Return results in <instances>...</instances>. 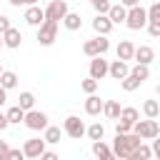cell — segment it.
Segmentation results:
<instances>
[{
  "instance_id": "cell-33",
  "label": "cell",
  "mask_w": 160,
  "mask_h": 160,
  "mask_svg": "<svg viewBox=\"0 0 160 160\" xmlns=\"http://www.w3.org/2000/svg\"><path fill=\"white\" fill-rule=\"evenodd\" d=\"M130 130H132V122H128V120H122V118L115 120V132H130Z\"/></svg>"
},
{
  "instance_id": "cell-6",
  "label": "cell",
  "mask_w": 160,
  "mask_h": 160,
  "mask_svg": "<svg viewBox=\"0 0 160 160\" xmlns=\"http://www.w3.org/2000/svg\"><path fill=\"white\" fill-rule=\"evenodd\" d=\"M22 122H25L30 130H35V132H38V130H45V128L50 125V122H48V115H45L42 110H35V108H32V110H25V120H22Z\"/></svg>"
},
{
  "instance_id": "cell-26",
  "label": "cell",
  "mask_w": 160,
  "mask_h": 160,
  "mask_svg": "<svg viewBox=\"0 0 160 160\" xmlns=\"http://www.w3.org/2000/svg\"><path fill=\"white\" fill-rule=\"evenodd\" d=\"M18 105H20L22 110H32V108H35V95H32L30 90L20 92V98H18Z\"/></svg>"
},
{
  "instance_id": "cell-35",
  "label": "cell",
  "mask_w": 160,
  "mask_h": 160,
  "mask_svg": "<svg viewBox=\"0 0 160 160\" xmlns=\"http://www.w3.org/2000/svg\"><path fill=\"white\" fill-rule=\"evenodd\" d=\"M148 20H160V0H155L148 8Z\"/></svg>"
},
{
  "instance_id": "cell-49",
  "label": "cell",
  "mask_w": 160,
  "mask_h": 160,
  "mask_svg": "<svg viewBox=\"0 0 160 160\" xmlns=\"http://www.w3.org/2000/svg\"><path fill=\"white\" fill-rule=\"evenodd\" d=\"M92 2H98V0H90V5H92Z\"/></svg>"
},
{
  "instance_id": "cell-44",
  "label": "cell",
  "mask_w": 160,
  "mask_h": 160,
  "mask_svg": "<svg viewBox=\"0 0 160 160\" xmlns=\"http://www.w3.org/2000/svg\"><path fill=\"white\" fill-rule=\"evenodd\" d=\"M125 8H132V5H140V0H120Z\"/></svg>"
},
{
  "instance_id": "cell-10",
  "label": "cell",
  "mask_w": 160,
  "mask_h": 160,
  "mask_svg": "<svg viewBox=\"0 0 160 160\" xmlns=\"http://www.w3.org/2000/svg\"><path fill=\"white\" fill-rule=\"evenodd\" d=\"M108 68H110V62H108L102 55H95V58L90 60V78L102 80V78L108 75Z\"/></svg>"
},
{
  "instance_id": "cell-31",
  "label": "cell",
  "mask_w": 160,
  "mask_h": 160,
  "mask_svg": "<svg viewBox=\"0 0 160 160\" xmlns=\"http://www.w3.org/2000/svg\"><path fill=\"white\" fill-rule=\"evenodd\" d=\"M120 118L128 120V122H135V120H140V112H138V108H122L120 110Z\"/></svg>"
},
{
  "instance_id": "cell-39",
  "label": "cell",
  "mask_w": 160,
  "mask_h": 160,
  "mask_svg": "<svg viewBox=\"0 0 160 160\" xmlns=\"http://www.w3.org/2000/svg\"><path fill=\"white\" fill-rule=\"evenodd\" d=\"M8 150H10V145L5 140H0V160H8Z\"/></svg>"
},
{
  "instance_id": "cell-23",
  "label": "cell",
  "mask_w": 160,
  "mask_h": 160,
  "mask_svg": "<svg viewBox=\"0 0 160 160\" xmlns=\"http://www.w3.org/2000/svg\"><path fill=\"white\" fill-rule=\"evenodd\" d=\"M5 118H8V122H10V125H20V122L25 120V110H22L20 105H12V108L5 112Z\"/></svg>"
},
{
  "instance_id": "cell-12",
  "label": "cell",
  "mask_w": 160,
  "mask_h": 160,
  "mask_svg": "<svg viewBox=\"0 0 160 160\" xmlns=\"http://www.w3.org/2000/svg\"><path fill=\"white\" fill-rule=\"evenodd\" d=\"M42 20H45V10H42L40 5H28V10H25V22L32 25V28H38Z\"/></svg>"
},
{
  "instance_id": "cell-28",
  "label": "cell",
  "mask_w": 160,
  "mask_h": 160,
  "mask_svg": "<svg viewBox=\"0 0 160 160\" xmlns=\"http://www.w3.org/2000/svg\"><path fill=\"white\" fill-rule=\"evenodd\" d=\"M42 132H45V135H42V138H45V142H50V145L60 142V135H62V132H60V128H55V125H48Z\"/></svg>"
},
{
  "instance_id": "cell-43",
  "label": "cell",
  "mask_w": 160,
  "mask_h": 160,
  "mask_svg": "<svg viewBox=\"0 0 160 160\" xmlns=\"http://www.w3.org/2000/svg\"><path fill=\"white\" fill-rule=\"evenodd\" d=\"M5 100H8V90L0 85V105H5Z\"/></svg>"
},
{
  "instance_id": "cell-16",
  "label": "cell",
  "mask_w": 160,
  "mask_h": 160,
  "mask_svg": "<svg viewBox=\"0 0 160 160\" xmlns=\"http://www.w3.org/2000/svg\"><path fill=\"white\" fill-rule=\"evenodd\" d=\"M108 18L112 20V25H120V22H125V18H128V8H125L122 2H118V5H110V10H108Z\"/></svg>"
},
{
  "instance_id": "cell-18",
  "label": "cell",
  "mask_w": 160,
  "mask_h": 160,
  "mask_svg": "<svg viewBox=\"0 0 160 160\" xmlns=\"http://www.w3.org/2000/svg\"><path fill=\"white\" fill-rule=\"evenodd\" d=\"M62 25L70 30V32H75V30H80L82 28V18H80V12H65V18H62Z\"/></svg>"
},
{
  "instance_id": "cell-27",
  "label": "cell",
  "mask_w": 160,
  "mask_h": 160,
  "mask_svg": "<svg viewBox=\"0 0 160 160\" xmlns=\"http://www.w3.org/2000/svg\"><path fill=\"white\" fill-rule=\"evenodd\" d=\"M142 112H145V118H158L160 115V102L158 100H145L142 102Z\"/></svg>"
},
{
  "instance_id": "cell-29",
  "label": "cell",
  "mask_w": 160,
  "mask_h": 160,
  "mask_svg": "<svg viewBox=\"0 0 160 160\" xmlns=\"http://www.w3.org/2000/svg\"><path fill=\"white\" fill-rule=\"evenodd\" d=\"M148 158H152V150L148 148V145H138L135 150H132V155H130V160H148Z\"/></svg>"
},
{
  "instance_id": "cell-50",
  "label": "cell",
  "mask_w": 160,
  "mask_h": 160,
  "mask_svg": "<svg viewBox=\"0 0 160 160\" xmlns=\"http://www.w3.org/2000/svg\"><path fill=\"white\" fill-rule=\"evenodd\" d=\"M0 72H2V65H0Z\"/></svg>"
},
{
  "instance_id": "cell-14",
  "label": "cell",
  "mask_w": 160,
  "mask_h": 160,
  "mask_svg": "<svg viewBox=\"0 0 160 160\" xmlns=\"http://www.w3.org/2000/svg\"><path fill=\"white\" fill-rule=\"evenodd\" d=\"M2 42H5V48H10V50H18V48H20V42H22V35H20V30L10 25V28L2 32Z\"/></svg>"
},
{
  "instance_id": "cell-48",
  "label": "cell",
  "mask_w": 160,
  "mask_h": 160,
  "mask_svg": "<svg viewBox=\"0 0 160 160\" xmlns=\"http://www.w3.org/2000/svg\"><path fill=\"white\" fill-rule=\"evenodd\" d=\"M155 90H158V95H160V82H158V88H155Z\"/></svg>"
},
{
  "instance_id": "cell-45",
  "label": "cell",
  "mask_w": 160,
  "mask_h": 160,
  "mask_svg": "<svg viewBox=\"0 0 160 160\" xmlns=\"http://www.w3.org/2000/svg\"><path fill=\"white\" fill-rule=\"evenodd\" d=\"M8 2H10V5H12V8H20V5H25V2H22V0H8Z\"/></svg>"
},
{
  "instance_id": "cell-13",
  "label": "cell",
  "mask_w": 160,
  "mask_h": 160,
  "mask_svg": "<svg viewBox=\"0 0 160 160\" xmlns=\"http://www.w3.org/2000/svg\"><path fill=\"white\" fill-rule=\"evenodd\" d=\"M92 30H95L98 35H110V30H112V20H110L105 12H98L95 20H92Z\"/></svg>"
},
{
  "instance_id": "cell-41",
  "label": "cell",
  "mask_w": 160,
  "mask_h": 160,
  "mask_svg": "<svg viewBox=\"0 0 160 160\" xmlns=\"http://www.w3.org/2000/svg\"><path fill=\"white\" fill-rule=\"evenodd\" d=\"M42 160H58V155L52 152V150H42V155H40Z\"/></svg>"
},
{
  "instance_id": "cell-38",
  "label": "cell",
  "mask_w": 160,
  "mask_h": 160,
  "mask_svg": "<svg viewBox=\"0 0 160 160\" xmlns=\"http://www.w3.org/2000/svg\"><path fill=\"white\" fill-rule=\"evenodd\" d=\"M150 150H152V155H155V158H160V135H155V138H152Z\"/></svg>"
},
{
  "instance_id": "cell-2",
  "label": "cell",
  "mask_w": 160,
  "mask_h": 160,
  "mask_svg": "<svg viewBox=\"0 0 160 160\" xmlns=\"http://www.w3.org/2000/svg\"><path fill=\"white\" fill-rule=\"evenodd\" d=\"M55 38H58V20H42L40 25H38V42L42 45V48H48V45H52L55 42Z\"/></svg>"
},
{
  "instance_id": "cell-5",
  "label": "cell",
  "mask_w": 160,
  "mask_h": 160,
  "mask_svg": "<svg viewBox=\"0 0 160 160\" xmlns=\"http://www.w3.org/2000/svg\"><path fill=\"white\" fill-rule=\"evenodd\" d=\"M108 50H110V40H108V35H95L92 40H88V42L82 45V52H85L88 58L105 55Z\"/></svg>"
},
{
  "instance_id": "cell-1",
  "label": "cell",
  "mask_w": 160,
  "mask_h": 160,
  "mask_svg": "<svg viewBox=\"0 0 160 160\" xmlns=\"http://www.w3.org/2000/svg\"><path fill=\"white\" fill-rule=\"evenodd\" d=\"M142 142V138L138 135V132H115V140H112V155L115 158H128L130 160V155H132V150L138 148Z\"/></svg>"
},
{
  "instance_id": "cell-17",
  "label": "cell",
  "mask_w": 160,
  "mask_h": 160,
  "mask_svg": "<svg viewBox=\"0 0 160 160\" xmlns=\"http://www.w3.org/2000/svg\"><path fill=\"white\" fill-rule=\"evenodd\" d=\"M102 105H105V100H100L95 92H90L88 100H85V112L88 115H100L102 112Z\"/></svg>"
},
{
  "instance_id": "cell-19",
  "label": "cell",
  "mask_w": 160,
  "mask_h": 160,
  "mask_svg": "<svg viewBox=\"0 0 160 160\" xmlns=\"http://www.w3.org/2000/svg\"><path fill=\"white\" fill-rule=\"evenodd\" d=\"M115 52H118L120 60H132V55H135V45H132L130 40H120L118 48H115Z\"/></svg>"
},
{
  "instance_id": "cell-22",
  "label": "cell",
  "mask_w": 160,
  "mask_h": 160,
  "mask_svg": "<svg viewBox=\"0 0 160 160\" xmlns=\"http://www.w3.org/2000/svg\"><path fill=\"white\" fill-rule=\"evenodd\" d=\"M140 85H142V80H140V78H135L132 72H128V75L120 80V88H122L125 92H132V90H138Z\"/></svg>"
},
{
  "instance_id": "cell-30",
  "label": "cell",
  "mask_w": 160,
  "mask_h": 160,
  "mask_svg": "<svg viewBox=\"0 0 160 160\" xmlns=\"http://www.w3.org/2000/svg\"><path fill=\"white\" fill-rule=\"evenodd\" d=\"M130 72H132L135 78H140L142 82H145V80L150 78V68H148V65H142V62H135V65L130 68Z\"/></svg>"
},
{
  "instance_id": "cell-15",
  "label": "cell",
  "mask_w": 160,
  "mask_h": 160,
  "mask_svg": "<svg viewBox=\"0 0 160 160\" xmlns=\"http://www.w3.org/2000/svg\"><path fill=\"white\" fill-rule=\"evenodd\" d=\"M132 60H135V62H142V65H150V62L155 60V50H152L150 45H138Z\"/></svg>"
},
{
  "instance_id": "cell-34",
  "label": "cell",
  "mask_w": 160,
  "mask_h": 160,
  "mask_svg": "<svg viewBox=\"0 0 160 160\" xmlns=\"http://www.w3.org/2000/svg\"><path fill=\"white\" fill-rule=\"evenodd\" d=\"M148 32H150V38H160V20H148Z\"/></svg>"
},
{
  "instance_id": "cell-21",
  "label": "cell",
  "mask_w": 160,
  "mask_h": 160,
  "mask_svg": "<svg viewBox=\"0 0 160 160\" xmlns=\"http://www.w3.org/2000/svg\"><path fill=\"white\" fill-rule=\"evenodd\" d=\"M92 155H95V158H102V160L115 158V155H112V148H108L102 140H92Z\"/></svg>"
},
{
  "instance_id": "cell-24",
  "label": "cell",
  "mask_w": 160,
  "mask_h": 160,
  "mask_svg": "<svg viewBox=\"0 0 160 160\" xmlns=\"http://www.w3.org/2000/svg\"><path fill=\"white\" fill-rule=\"evenodd\" d=\"M0 85H2L5 90L18 88V72H12V70H2V72H0Z\"/></svg>"
},
{
  "instance_id": "cell-25",
  "label": "cell",
  "mask_w": 160,
  "mask_h": 160,
  "mask_svg": "<svg viewBox=\"0 0 160 160\" xmlns=\"http://www.w3.org/2000/svg\"><path fill=\"white\" fill-rule=\"evenodd\" d=\"M85 135H88L90 140H102V138H105V125H102V122H92L90 128H85Z\"/></svg>"
},
{
  "instance_id": "cell-7",
  "label": "cell",
  "mask_w": 160,
  "mask_h": 160,
  "mask_svg": "<svg viewBox=\"0 0 160 160\" xmlns=\"http://www.w3.org/2000/svg\"><path fill=\"white\" fill-rule=\"evenodd\" d=\"M62 130H65L72 140H80V138L85 135V122H82L78 115H68L65 122H62Z\"/></svg>"
},
{
  "instance_id": "cell-3",
  "label": "cell",
  "mask_w": 160,
  "mask_h": 160,
  "mask_svg": "<svg viewBox=\"0 0 160 160\" xmlns=\"http://www.w3.org/2000/svg\"><path fill=\"white\" fill-rule=\"evenodd\" d=\"M132 132H138L142 140H152L155 135H160V122L155 118H148V120H135L132 122Z\"/></svg>"
},
{
  "instance_id": "cell-9",
  "label": "cell",
  "mask_w": 160,
  "mask_h": 160,
  "mask_svg": "<svg viewBox=\"0 0 160 160\" xmlns=\"http://www.w3.org/2000/svg\"><path fill=\"white\" fill-rule=\"evenodd\" d=\"M45 138H30V140H25V145H22V152H25V158H40L42 155V150H45Z\"/></svg>"
},
{
  "instance_id": "cell-20",
  "label": "cell",
  "mask_w": 160,
  "mask_h": 160,
  "mask_svg": "<svg viewBox=\"0 0 160 160\" xmlns=\"http://www.w3.org/2000/svg\"><path fill=\"white\" fill-rule=\"evenodd\" d=\"M120 102L118 100H105V105H102V115L108 118V120H118L120 118Z\"/></svg>"
},
{
  "instance_id": "cell-11",
  "label": "cell",
  "mask_w": 160,
  "mask_h": 160,
  "mask_svg": "<svg viewBox=\"0 0 160 160\" xmlns=\"http://www.w3.org/2000/svg\"><path fill=\"white\" fill-rule=\"evenodd\" d=\"M128 72H130V65H128V60H120V58L112 60L110 68H108V75H110L112 80H122Z\"/></svg>"
},
{
  "instance_id": "cell-8",
  "label": "cell",
  "mask_w": 160,
  "mask_h": 160,
  "mask_svg": "<svg viewBox=\"0 0 160 160\" xmlns=\"http://www.w3.org/2000/svg\"><path fill=\"white\" fill-rule=\"evenodd\" d=\"M68 12V0H50V5L45 8V18L48 20H62Z\"/></svg>"
},
{
  "instance_id": "cell-46",
  "label": "cell",
  "mask_w": 160,
  "mask_h": 160,
  "mask_svg": "<svg viewBox=\"0 0 160 160\" xmlns=\"http://www.w3.org/2000/svg\"><path fill=\"white\" fill-rule=\"evenodd\" d=\"M25 5H38V0H22Z\"/></svg>"
},
{
  "instance_id": "cell-36",
  "label": "cell",
  "mask_w": 160,
  "mask_h": 160,
  "mask_svg": "<svg viewBox=\"0 0 160 160\" xmlns=\"http://www.w3.org/2000/svg\"><path fill=\"white\" fill-rule=\"evenodd\" d=\"M92 8H95L98 12H105V15H108V10H110V2H108V0H98V2H92Z\"/></svg>"
},
{
  "instance_id": "cell-37",
  "label": "cell",
  "mask_w": 160,
  "mask_h": 160,
  "mask_svg": "<svg viewBox=\"0 0 160 160\" xmlns=\"http://www.w3.org/2000/svg\"><path fill=\"white\" fill-rule=\"evenodd\" d=\"M22 158H25L22 150H12V148L8 150V160H22Z\"/></svg>"
},
{
  "instance_id": "cell-51",
  "label": "cell",
  "mask_w": 160,
  "mask_h": 160,
  "mask_svg": "<svg viewBox=\"0 0 160 160\" xmlns=\"http://www.w3.org/2000/svg\"><path fill=\"white\" fill-rule=\"evenodd\" d=\"M158 102H160V100H158Z\"/></svg>"
},
{
  "instance_id": "cell-4",
  "label": "cell",
  "mask_w": 160,
  "mask_h": 160,
  "mask_svg": "<svg viewBox=\"0 0 160 160\" xmlns=\"http://www.w3.org/2000/svg\"><path fill=\"white\" fill-rule=\"evenodd\" d=\"M125 25L130 30H142L148 25V10L142 5H132L128 8V18H125Z\"/></svg>"
},
{
  "instance_id": "cell-40",
  "label": "cell",
  "mask_w": 160,
  "mask_h": 160,
  "mask_svg": "<svg viewBox=\"0 0 160 160\" xmlns=\"http://www.w3.org/2000/svg\"><path fill=\"white\" fill-rule=\"evenodd\" d=\"M8 28H10V18L8 15H0V32H5Z\"/></svg>"
},
{
  "instance_id": "cell-42",
  "label": "cell",
  "mask_w": 160,
  "mask_h": 160,
  "mask_svg": "<svg viewBox=\"0 0 160 160\" xmlns=\"http://www.w3.org/2000/svg\"><path fill=\"white\" fill-rule=\"evenodd\" d=\"M10 122H8V118H5V112H0V130H5Z\"/></svg>"
},
{
  "instance_id": "cell-47",
  "label": "cell",
  "mask_w": 160,
  "mask_h": 160,
  "mask_svg": "<svg viewBox=\"0 0 160 160\" xmlns=\"http://www.w3.org/2000/svg\"><path fill=\"white\" fill-rule=\"evenodd\" d=\"M2 48H5V42H2V32H0V50H2Z\"/></svg>"
},
{
  "instance_id": "cell-32",
  "label": "cell",
  "mask_w": 160,
  "mask_h": 160,
  "mask_svg": "<svg viewBox=\"0 0 160 160\" xmlns=\"http://www.w3.org/2000/svg\"><path fill=\"white\" fill-rule=\"evenodd\" d=\"M80 88H82V92H88V95H90V92H95V90H98V80L88 75V78L80 82Z\"/></svg>"
}]
</instances>
